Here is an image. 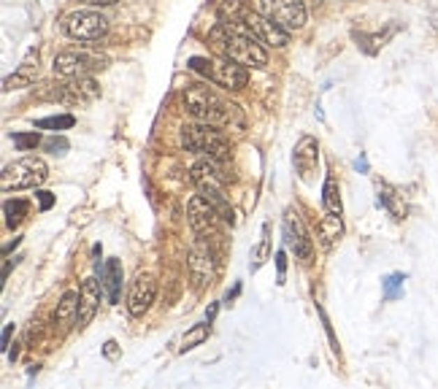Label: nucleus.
<instances>
[{"label": "nucleus", "instance_id": "1", "mask_svg": "<svg viewBox=\"0 0 438 389\" xmlns=\"http://www.w3.org/2000/svg\"><path fill=\"white\" fill-rule=\"evenodd\" d=\"M209 43L219 57L241 62V65H247V68H265V65H268L265 43L251 33L249 24L244 20L217 22L209 33Z\"/></svg>", "mask_w": 438, "mask_h": 389}, {"label": "nucleus", "instance_id": "2", "mask_svg": "<svg viewBox=\"0 0 438 389\" xmlns=\"http://www.w3.org/2000/svg\"><path fill=\"white\" fill-rule=\"evenodd\" d=\"M184 111L198 122H209L217 127H233V122L241 127V114L238 105L219 98L209 84H189L182 95Z\"/></svg>", "mask_w": 438, "mask_h": 389}, {"label": "nucleus", "instance_id": "3", "mask_svg": "<svg viewBox=\"0 0 438 389\" xmlns=\"http://www.w3.org/2000/svg\"><path fill=\"white\" fill-rule=\"evenodd\" d=\"M179 144L184 152L209 157L214 163H228L230 160V141L225 138V133L209 122H187L179 130Z\"/></svg>", "mask_w": 438, "mask_h": 389}, {"label": "nucleus", "instance_id": "4", "mask_svg": "<svg viewBox=\"0 0 438 389\" xmlns=\"http://www.w3.org/2000/svg\"><path fill=\"white\" fill-rule=\"evenodd\" d=\"M189 71L200 73L203 79L225 87L230 92H238L249 84V68L241 65L235 60H228V57H219V60H209V57H192L189 60Z\"/></svg>", "mask_w": 438, "mask_h": 389}, {"label": "nucleus", "instance_id": "5", "mask_svg": "<svg viewBox=\"0 0 438 389\" xmlns=\"http://www.w3.org/2000/svg\"><path fill=\"white\" fill-rule=\"evenodd\" d=\"M49 179V168L41 157H22L17 163L6 165L3 176H0V186L3 192L11 189H36Z\"/></svg>", "mask_w": 438, "mask_h": 389}, {"label": "nucleus", "instance_id": "6", "mask_svg": "<svg viewBox=\"0 0 438 389\" xmlns=\"http://www.w3.org/2000/svg\"><path fill=\"white\" fill-rule=\"evenodd\" d=\"M187 267H189V279H192V287H195V292H203V289L214 281L217 260H214L211 238H206V235H198V241H195L192 249H189Z\"/></svg>", "mask_w": 438, "mask_h": 389}, {"label": "nucleus", "instance_id": "7", "mask_svg": "<svg viewBox=\"0 0 438 389\" xmlns=\"http://www.w3.org/2000/svg\"><path fill=\"white\" fill-rule=\"evenodd\" d=\"M108 65V57L95 54V52H63L57 54L52 68L57 76L63 79H76V76H92L98 71H103Z\"/></svg>", "mask_w": 438, "mask_h": 389}, {"label": "nucleus", "instance_id": "8", "mask_svg": "<svg viewBox=\"0 0 438 389\" xmlns=\"http://www.w3.org/2000/svg\"><path fill=\"white\" fill-rule=\"evenodd\" d=\"M101 95V87L92 76H76V79H65L63 84H52L46 98L57 103H68V105H76V103H92Z\"/></svg>", "mask_w": 438, "mask_h": 389}, {"label": "nucleus", "instance_id": "9", "mask_svg": "<svg viewBox=\"0 0 438 389\" xmlns=\"http://www.w3.org/2000/svg\"><path fill=\"white\" fill-rule=\"evenodd\" d=\"M63 30L73 41H98L108 30V20L98 11H73L65 17Z\"/></svg>", "mask_w": 438, "mask_h": 389}, {"label": "nucleus", "instance_id": "10", "mask_svg": "<svg viewBox=\"0 0 438 389\" xmlns=\"http://www.w3.org/2000/svg\"><path fill=\"white\" fill-rule=\"evenodd\" d=\"M260 11L287 30H300L306 24V3L303 0H260Z\"/></svg>", "mask_w": 438, "mask_h": 389}, {"label": "nucleus", "instance_id": "11", "mask_svg": "<svg viewBox=\"0 0 438 389\" xmlns=\"http://www.w3.org/2000/svg\"><path fill=\"white\" fill-rule=\"evenodd\" d=\"M244 22L249 24V30L265 43V46H273V49H284L290 43V30L282 27L279 22H273L271 17H265L263 11H249Z\"/></svg>", "mask_w": 438, "mask_h": 389}, {"label": "nucleus", "instance_id": "12", "mask_svg": "<svg viewBox=\"0 0 438 389\" xmlns=\"http://www.w3.org/2000/svg\"><path fill=\"white\" fill-rule=\"evenodd\" d=\"M187 216H189V225L198 235H217L219 233V211L214 208L211 200H206L203 195H195L192 200L187 203Z\"/></svg>", "mask_w": 438, "mask_h": 389}, {"label": "nucleus", "instance_id": "13", "mask_svg": "<svg viewBox=\"0 0 438 389\" xmlns=\"http://www.w3.org/2000/svg\"><path fill=\"white\" fill-rule=\"evenodd\" d=\"M284 244L290 246V251L298 257V260H309L314 251V244L309 238V230L303 227L298 211L287 208L284 211Z\"/></svg>", "mask_w": 438, "mask_h": 389}, {"label": "nucleus", "instance_id": "14", "mask_svg": "<svg viewBox=\"0 0 438 389\" xmlns=\"http://www.w3.org/2000/svg\"><path fill=\"white\" fill-rule=\"evenodd\" d=\"M154 295H157V281L152 273H138L136 281L130 284L127 292V311L130 316H144L146 311L154 303Z\"/></svg>", "mask_w": 438, "mask_h": 389}, {"label": "nucleus", "instance_id": "15", "mask_svg": "<svg viewBox=\"0 0 438 389\" xmlns=\"http://www.w3.org/2000/svg\"><path fill=\"white\" fill-rule=\"evenodd\" d=\"M101 292L103 284H98V279H84L82 289H79V314H76V328L84 330L98 314L101 306Z\"/></svg>", "mask_w": 438, "mask_h": 389}, {"label": "nucleus", "instance_id": "16", "mask_svg": "<svg viewBox=\"0 0 438 389\" xmlns=\"http://www.w3.org/2000/svg\"><path fill=\"white\" fill-rule=\"evenodd\" d=\"M292 163H295V170L300 173L303 182H312L314 170H316V163H319V144H316V138L303 135V138L295 144Z\"/></svg>", "mask_w": 438, "mask_h": 389}, {"label": "nucleus", "instance_id": "17", "mask_svg": "<svg viewBox=\"0 0 438 389\" xmlns=\"http://www.w3.org/2000/svg\"><path fill=\"white\" fill-rule=\"evenodd\" d=\"M36 76H38V49H30V52H27V57H24V62L20 65V71H17L14 76H6L3 89H6V92H11V89L30 87V84L36 82Z\"/></svg>", "mask_w": 438, "mask_h": 389}, {"label": "nucleus", "instance_id": "18", "mask_svg": "<svg viewBox=\"0 0 438 389\" xmlns=\"http://www.w3.org/2000/svg\"><path fill=\"white\" fill-rule=\"evenodd\" d=\"M76 314H79V292H65L54 311V330L68 332L71 325H76Z\"/></svg>", "mask_w": 438, "mask_h": 389}, {"label": "nucleus", "instance_id": "19", "mask_svg": "<svg viewBox=\"0 0 438 389\" xmlns=\"http://www.w3.org/2000/svg\"><path fill=\"white\" fill-rule=\"evenodd\" d=\"M101 284H103L108 303H119V292H122V263L119 260H108L105 267H101Z\"/></svg>", "mask_w": 438, "mask_h": 389}, {"label": "nucleus", "instance_id": "20", "mask_svg": "<svg viewBox=\"0 0 438 389\" xmlns=\"http://www.w3.org/2000/svg\"><path fill=\"white\" fill-rule=\"evenodd\" d=\"M376 189H379V205H384V208L393 214V219L400 222V219L406 216V205H403V200H400V195H397L393 186H387V184H379Z\"/></svg>", "mask_w": 438, "mask_h": 389}, {"label": "nucleus", "instance_id": "21", "mask_svg": "<svg viewBox=\"0 0 438 389\" xmlns=\"http://www.w3.org/2000/svg\"><path fill=\"white\" fill-rule=\"evenodd\" d=\"M249 11L251 8L247 0H219V6H217L219 22H241Z\"/></svg>", "mask_w": 438, "mask_h": 389}, {"label": "nucleus", "instance_id": "22", "mask_svg": "<svg viewBox=\"0 0 438 389\" xmlns=\"http://www.w3.org/2000/svg\"><path fill=\"white\" fill-rule=\"evenodd\" d=\"M344 233V225H341V214H333V211H325L322 222H319V235H322V244L333 246Z\"/></svg>", "mask_w": 438, "mask_h": 389}, {"label": "nucleus", "instance_id": "23", "mask_svg": "<svg viewBox=\"0 0 438 389\" xmlns=\"http://www.w3.org/2000/svg\"><path fill=\"white\" fill-rule=\"evenodd\" d=\"M322 205H325V211L341 214V192H338V182L333 173H328L325 186H322Z\"/></svg>", "mask_w": 438, "mask_h": 389}, {"label": "nucleus", "instance_id": "24", "mask_svg": "<svg viewBox=\"0 0 438 389\" xmlns=\"http://www.w3.org/2000/svg\"><path fill=\"white\" fill-rule=\"evenodd\" d=\"M27 211H30V203H27V200H20V198H17V200H6V203H3L6 225L11 227V230H14V227H20L22 219L27 216Z\"/></svg>", "mask_w": 438, "mask_h": 389}, {"label": "nucleus", "instance_id": "25", "mask_svg": "<svg viewBox=\"0 0 438 389\" xmlns=\"http://www.w3.org/2000/svg\"><path fill=\"white\" fill-rule=\"evenodd\" d=\"M268 257H271V225L263 227V238H260L257 249L251 251V273H257L260 267L265 265Z\"/></svg>", "mask_w": 438, "mask_h": 389}, {"label": "nucleus", "instance_id": "26", "mask_svg": "<svg viewBox=\"0 0 438 389\" xmlns=\"http://www.w3.org/2000/svg\"><path fill=\"white\" fill-rule=\"evenodd\" d=\"M209 319L206 322H200V325H192V328L182 335V351H189V348H195V346H200L206 338H209Z\"/></svg>", "mask_w": 438, "mask_h": 389}, {"label": "nucleus", "instance_id": "27", "mask_svg": "<svg viewBox=\"0 0 438 389\" xmlns=\"http://www.w3.org/2000/svg\"><path fill=\"white\" fill-rule=\"evenodd\" d=\"M76 124V119L71 117V114H60V117H46V119H38L36 122V127L38 130H68V127H73Z\"/></svg>", "mask_w": 438, "mask_h": 389}, {"label": "nucleus", "instance_id": "28", "mask_svg": "<svg viewBox=\"0 0 438 389\" xmlns=\"http://www.w3.org/2000/svg\"><path fill=\"white\" fill-rule=\"evenodd\" d=\"M403 281H406V276H403V273H390V276L384 279V298H387V300H395V298H400Z\"/></svg>", "mask_w": 438, "mask_h": 389}, {"label": "nucleus", "instance_id": "29", "mask_svg": "<svg viewBox=\"0 0 438 389\" xmlns=\"http://www.w3.org/2000/svg\"><path fill=\"white\" fill-rule=\"evenodd\" d=\"M38 144H41V135H38V133H14V146L22 149V152L36 149Z\"/></svg>", "mask_w": 438, "mask_h": 389}, {"label": "nucleus", "instance_id": "30", "mask_svg": "<svg viewBox=\"0 0 438 389\" xmlns=\"http://www.w3.org/2000/svg\"><path fill=\"white\" fill-rule=\"evenodd\" d=\"M43 146H46L52 154H63L65 149H68V141H65V138H49V141H43Z\"/></svg>", "mask_w": 438, "mask_h": 389}, {"label": "nucleus", "instance_id": "31", "mask_svg": "<svg viewBox=\"0 0 438 389\" xmlns=\"http://www.w3.org/2000/svg\"><path fill=\"white\" fill-rule=\"evenodd\" d=\"M276 267H279V284H284V279H287V254L284 251H276Z\"/></svg>", "mask_w": 438, "mask_h": 389}, {"label": "nucleus", "instance_id": "32", "mask_svg": "<svg viewBox=\"0 0 438 389\" xmlns=\"http://www.w3.org/2000/svg\"><path fill=\"white\" fill-rule=\"evenodd\" d=\"M103 354L108 357V360H117V354H119V346H117V341H105Z\"/></svg>", "mask_w": 438, "mask_h": 389}, {"label": "nucleus", "instance_id": "33", "mask_svg": "<svg viewBox=\"0 0 438 389\" xmlns=\"http://www.w3.org/2000/svg\"><path fill=\"white\" fill-rule=\"evenodd\" d=\"M11 332H14V325H6V330H3V341H0V348H3V351L11 346Z\"/></svg>", "mask_w": 438, "mask_h": 389}, {"label": "nucleus", "instance_id": "34", "mask_svg": "<svg viewBox=\"0 0 438 389\" xmlns=\"http://www.w3.org/2000/svg\"><path fill=\"white\" fill-rule=\"evenodd\" d=\"M38 200H41V211H46V208H52V205H54L52 192H38Z\"/></svg>", "mask_w": 438, "mask_h": 389}, {"label": "nucleus", "instance_id": "35", "mask_svg": "<svg viewBox=\"0 0 438 389\" xmlns=\"http://www.w3.org/2000/svg\"><path fill=\"white\" fill-rule=\"evenodd\" d=\"M79 3H84V6H114L117 0H79Z\"/></svg>", "mask_w": 438, "mask_h": 389}, {"label": "nucleus", "instance_id": "36", "mask_svg": "<svg viewBox=\"0 0 438 389\" xmlns=\"http://www.w3.org/2000/svg\"><path fill=\"white\" fill-rule=\"evenodd\" d=\"M22 257H14V260H6V265H3V279H8V270H11V265H17Z\"/></svg>", "mask_w": 438, "mask_h": 389}, {"label": "nucleus", "instance_id": "37", "mask_svg": "<svg viewBox=\"0 0 438 389\" xmlns=\"http://www.w3.org/2000/svg\"><path fill=\"white\" fill-rule=\"evenodd\" d=\"M357 170H368V163H365V157H360V160H357Z\"/></svg>", "mask_w": 438, "mask_h": 389}, {"label": "nucleus", "instance_id": "38", "mask_svg": "<svg viewBox=\"0 0 438 389\" xmlns=\"http://www.w3.org/2000/svg\"><path fill=\"white\" fill-rule=\"evenodd\" d=\"M214 316H217V306H211L209 311H206V319H209V322L214 319Z\"/></svg>", "mask_w": 438, "mask_h": 389}]
</instances>
